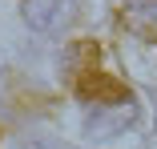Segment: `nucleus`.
<instances>
[{
  "label": "nucleus",
  "instance_id": "obj_3",
  "mask_svg": "<svg viewBox=\"0 0 157 149\" xmlns=\"http://www.w3.org/2000/svg\"><path fill=\"white\" fill-rule=\"evenodd\" d=\"M121 20L133 36L141 40H157V0H125Z\"/></svg>",
  "mask_w": 157,
  "mask_h": 149
},
{
  "label": "nucleus",
  "instance_id": "obj_2",
  "mask_svg": "<svg viewBox=\"0 0 157 149\" xmlns=\"http://www.w3.org/2000/svg\"><path fill=\"white\" fill-rule=\"evenodd\" d=\"M24 16L40 32H56L73 20V0H24Z\"/></svg>",
  "mask_w": 157,
  "mask_h": 149
},
{
  "label": "nucleus",
  "instance_id": "obj_1",
  "mask_svg": "<svg viewBox=\"0 0 157 149\" xmlns=\"http://www.w3.org/2000/svg\"><path fill=\"white\" fill-rule=\"evenodd\" d=\"M73 89L81 93V101H93V105H133V93L97 65H85L73 81Z\"/></svg>",
  "mask_w": 157,
  "mask_h": 149
}]
</instances>
